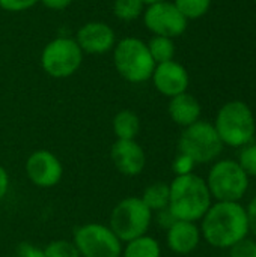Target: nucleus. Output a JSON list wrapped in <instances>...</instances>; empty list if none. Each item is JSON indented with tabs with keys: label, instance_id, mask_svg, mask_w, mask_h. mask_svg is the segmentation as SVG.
Returning a JSON list of instances; mask_svg holds the SVG:
<instances>
[{
	"label": "nucleus",
	"instance_id": "nucleus-10",
	"mask_svg": "<svg viewBox=\"0 0 256 257\" xmlns=\"http://www.w3.org/2000/svg\"><path fill=\"white\" fill-rule=\"evenodd\" d=\"M143 24L154 36L175 39L181 36L189 26V20L180 12L174 2L163 0L146 5L143 11Z\"/></svg>",
	"mask_w": 256,
	"mask_h": 257
},
{
	"label": "nucleus",
	"instance_id": "nucleus-14",
	"mask_svg": "<svg viewBox=\"0 0 256 257\" xmlns=\"http://www.w3.org/2000/svg\"><path fill=\"white\" fill-rule=\"evenodd\" d=\"M83 53L104 54L113 50L116 44L115 30L104 21H89L83 24L74 38Z\"/></svg>",
	"mask_w": 256,
	"mask_h": 257
},
{
	"label": "nucleus",
	"instance_id": "nucleus-11",
	"mask_svg": "<svg viewBox=\"0 0 256 257\" xmlns=\"http://www.w3.org/2000/svg\"><path fill=\"white\" fill-rule=\"evenodd\" d=\"M24 172L30 184L36 188L48 190L54 188L62 181L63 164L60 158L48 149H36L27 157Z\"/></svg>",
	"mask_w": 256,
	"mask_h": 257
},
{
	"label": "nucleus",
	"instance_id": "nucleus-18",
	"mask_svg": "<svg viewBox=\"0 0 256 257\" xmlns=\"http://www.w3.org/2000/svg\"><path fill=\"white\" fill-rule=\"evenodd\" d=\"M121 257H161V244L146 233L125 242Z\"/></svg>",
	"mask_w": 256,
	"mask_h": 257
},
{
	"label": "nucleus",
	"instance_id": "nucleus-32",
	"mask_svg": "<svg viewBox=\"0 0 256 257\" xmlns=\"http://www.w3.org/2000/svg\"><path fill=\"white\" fill-rule=\"evenodd\" d=\"M39 2L51 11H63L72 3V0H39Z\"/></svg>",
	"mask_w": 256,
	"mask_h": 257
},
{
	"label": "nucleus",
	"instance_id": "nucleus-2",
	"mask_svg": "<svg viewBox=\"0 0 256 257\" xmlns=\"http://www.w3.org/2000/svg\"><path fill=\"white\" fill-rule=\"evenodd\" d=\"M213 205V197L204 178L196 173L175 176L169 184L170 214L181 221L198 223Z\"/></svg>",
	"mask_w": 256,
	"mask_h": 257
},
{
	"label": "nucleus",
	"instance_id": "nucleus-33",
	"mask_svg": "<svg viewBox=\"0 0 256 257\" xmlns=\"http://www.w3.org/2000/svg\"><path fill=\"white\" fill-rule=\"evenodd\" d=\"M145 5H152V3H157V2H163V0H142Z\"/></svg>",
	"mask_w": 256,
	"mask_h": 257
},
{
	"label": "nucleus",
	"instance_id": "nucleus-4",
	"mask_svg": "<svg viewBox=\"0 0 256 257\" xmlns=\"http://www.w3.org/2000/svg\"><path fill=\"white\" fill-rule=\"evenodd\" d=\"M154 221V212L143 203L140 196L121 199L109 217V227L125 244L134 238L146 235Z\"/></svg>",
	"mask_w": 256,
	"mask_h": 257
},
{
	"label": "nucleus",
	"instance_id": "nucleus-16",
	"mask_svg": "<svg viewBox=\"0 0 256 257\" xmlns=\"http://www.w3.org/2000/svg\"><path fill=\"white\" fill-rule=\"evenodd\" d=\"M167 113L174 123L181 128H187L195 122L201 120L202 105L196 96L189 92H184L174 98H169Z\"/></svg>",
	"mask_w": 256,
	"mask_h": 257
},
{
	"label": "nucleus",
	"instance_id": "nucleus-3",
	"mask_svg": "<svg viewBox=\"0 0 256 257\" xmlns=\"http://www.w3.org/2000/svg\"><path fill=\"white\" fill-rule=\"evenodd\" d=\"M214 128L225 146L244 148L256 134V119L249 104L240 99L229 101L217 111Z\"/></svg>",
	"mask_w": 256,
	"mask_h": 257
},
{
	"label": "nucleus",
	"instance_id": "nucleus-19",
	"mask_svg": "<svg viewBox=\"0 0 256 257\" xmlns=\"http://www.w3.org/2000/svg\"><path fill=\"white\" fill-rule=\"evenodd\" d=\"M140 199L154 214L166 209L169 206V184L163 181L149 184L143 190Z\"/></svg>",
	"mask_w": 256,
	"mask_h": 257
},
{
	"label": "nucleus",
	"instance_id": "nucleus-6",
	"mask_svg": "<svg viewBox=\"0 0 256 257\" xmlns=\"http://www.w3.org/2000/svg\"><path fill=\"white\" fill-rule=\"evenodd\" d=\"M205 182L213 200L240 202L249 190L250 178L244 173L237 160L226 158L211 166Z\"/></svg>",
	"mask_w": 256,
	"mask_h": 257
},
{
	"label": "nucleus",
	"instance_id": "nucleus-26",
	"mask_svg": "<svg viewBox=\"0 0 256 257\" xmlns=\"http://www.w3.org/2000/svg\"><path fill=\"white\" fill-rule=\"evenodd\" d=\"M195 167H196L195 161L190 157H187V155H184L181 152H178V155L172 161V170H174L175 176L190 175V173H193Z\"/></svg>",
	"mask_w": 256,
	"mask_h": 257
},
{
	"label": "nucleus",
	"instance_id": "nucleus-15",
	"mask_svg": "<svg viewBox=\"0 0 256 257\" xmlns=\"http://www.w3.org/2000/svg\"><path fill=\"white\" fill-rule=\"evenodd\" d=\"M201 241V229L193 221L177 220L166 230V245L172 253L178 256H187L193 253L199 247Z\"/></svg>",
	"mask_w": 256,
	"mask_h": 257
},
{
	"label": "nucleus",
	"instance_id": "nucleus-8",
	"mask_svg": "<svg viewBox=\"0 0 256 257\" xmlns=\"http://www.w3.org/2000/svg\"><path fill=\"white\" fill-rule=\"evenodd\" d=\"M71 241L81 257H121L124 247L109 224L95 221L75 227Z\"/></svg>",
	"mask_w": 256,
	"mask_h": 257
},
{
	"label": "nucleus",
	"instance_id": "nucleus-7",
	"mask_svg": "<svg viewBox=\"0 0 256 257\" xmlns=\"http://www.w3.org/2000/svg\"><path fill=\"white\" fill-rule=\"evenodd\" d=\"M225 145L222 143L214 125L207 120H198L183 128L178 139V152L190 157L195 164H210L216 161Z\"/></svg>",
	"mask_w": 256,
	"mask_h": 257
},
{
	"label": "nucleus",
	"instance_id": "nucleus-31",
	"mask_svg": "<svg viewBox=\"0 0 256 257\" xmlns=\"http://www.w3.org/2000/svg\"><path fill=\"white\" fill-rule=\"evenodd\" d=\"M246 211H247V220H249V232L256 238V196L249 202Z\"/></svg>",
	"mask_w": 256,
	"mask_h": 257
},
{
	"label": "nucleus",
	"instance_id": "nucleus-22",
	"mask_svg": "<svg viewBox=\"0 0 256 257\" xmlns=\"http://www.w3.org/2000/svg\"><path fill=\"white\" fill-rule=\"evenodd\" d=\"M174 3L180 9V12L190 21L204 17L210 11L213 0H174Z\"/></svg>",
	"mask_w": 256,
	"mask_h": 257
},
{
	"label": "nucleus",
	"instance_id": "nucleus-24",
	"mask_svg": "<svg viewBox=\"0 0 256 257\" xmlns=\"http://www.w3.org/2000/svg\"><path fill=\"white\" fill-rule=\"evenodd\" d=\"M238 164L249 178H256V145H247L241 148L238 155Z\"/></svg>",
	"mask_w": 256,
	"mask_h": 257
},
{
	"label": "nucleus",
	"instance_id": "nucleus-5",
	"mask_svg": "<svg viewBox=\"0 0 256 257\" xmlns=\"http://www.w3.org/2000/svg\"><path fill=\"white\" fill-rule=\"evenodd\" d=\"M113 63L118 74L128 83L140 84L151 80L155 68L145 41L127 36L113 47Z\"/></svg>",
	"mask_w": 256,
	"mask_h": 257
},
{
	"label": "nucleus",
	"instance_id": "nucleus-28",
	"mask_svg": "<svg viewBox=\"0 0 256 257\" xmlns=\"http://www.w3.org/2000/svg\"><path fill=\"white\" fill-rule=\"evenodd\" d=\"M14 257H45V254L44 248H39L32 242H21L17 245Z\"/></svg>",
	"mask_w": 256,
	"mask_h": 257
},
{
	"label": "nucleus",
	"instance_id": "nucleus-25",
	"mask_svg": "<svg viewBox=\"0 0 256 257\" xmlns=\"http://www.w3.org/2000/svg\"><path fill=\"white\" fill-rule=\"evenodd\" d=\"M229 257H256V241L244 238L229 248Z\"/></svg>",
	"mask_w": 256,
	"mask_h": 257
},
{
	"label": "nucleus",
	"instance_id": "nucleus-23",
	"mask_svg": "<svg viewBox=\"0 0 256 257\" xmlns=\"http://www.w3.org/2000/svg\"><path fill=\"white\" fill-rule=\"evenodd\" d=\"M45 257H81L77 247L69 239H54L44 247Z\"/></svg>",
	"mask_w": 256,
	"mask_h": 257
},
{
	"label": "nucleus",
	"instance_id": "nucleus-1",
	"mask_svg": "<svg viewBox=\"0 0 256 257\" xmlns=\"http://www.w3.org/2000/svg\"><path fill=\"white\" fill-rule=\"evenodd\" d=\"M199 229L208 245L229 250L250 233L247 211L240 202H216L202 217Z\"/></svg>",
	"mask_w": 256,
	"mask_h": 257
},
{
	"label": "nucleus",
	"instance_id": "nucleus-17",
	"mask_svg": "<svg viewBox=\"0 0 256 257\" xmlns=\"http://www.w3.org/2000/svg\"><path fill=\"white\" fill-rule=\"evenodd\" d=\"M112 128L116 140H136L140 133V119L136 111L124 108L113 116Z\"/></svg>",
	"mask_w": 256,
	"mask_h": 257
},
{
	"label": "nucleus",
	"instance_id": "nucleus-21",
	"mask_svg": "<svg viewBox=\"0 0 256 257\" xmlns=\"http://www.w3.org/2000/svg\"><path fill=\"white\" fill-rule=\"evenodd\" d=\"M145 3L142 0H115L113 2V14L121 21H133L137 20L143 11Z\"/></svg>",
	"mask_w": 256,
	"mask_h": 257
},
{
	"label": "nucleus",
	"instance_id": "nucleus-12",
	"mask_svg": "<svg viewBox=\"0 0 256 257\" xmlns=\"http://www.w3.org/2000/svg\"><path fill=\"white\" fill-rule=\"evenodd\" d=\"M110 160L115 169L127 178L140 176L146 167V152L137 140H115Z\"/></svg>",
	"mask_w": 256,
	"mask_h": 257
},
{
	"label": "nucleus",
	"instance_id": "nucleus-9",
	"mask_svg": "<svg viewBox=\"0 0 256 257\" xmlns=\"http://www.w3.org/2000/svg\"><path fill=\"white\" fill-rule=\"evenodd\" d=\"M83 51L77 41L69 36H59L50 41L41 53V66L53 78L74 75L83 62Z\"/></svg>",
	"mask_w": 256,
	"mask_h": 257
},
{
	"label": "nucleus",
	"instance_id": "nucleus-13",
	"mask_svg": "<svg viewBox=\"0 0 256 257\" xmlns=\"http://www.w3.org/2000/svg\"><path fill=\"white\" fill-rule=\"evenodd\" d=\"M151 80L157 92L167 98H174L180 93L187 92L190 84V75L186 66L177 60L155 65Z\"/></svg>",
	"mask_w": 256,
	"mask_h": 257
},
{
	"label": "nucleus",
	"instance_id": "nucleus-20",
	"mask_svg": "<svg viewBox=\"0 0 256 257\" xmlns=\"http://www.w3.org/2000/svg\"><path fill=\"white\" fill-rule=\"evenodd\" d=\"M146 45H148L149 54H151L152 60L155 62V65L174 60V57H175V44H174V39H170V38L152 36L146 42Z\"/></svg>",
	"mask_w": 256,
	"mask_h": 257
},
{
	"label": "nucleus",
	"instance_id": "nucleus-29",
	"mask_svg": "<svg viewBox=\"0 0 256 257\" xmlns=\"http://www.w3.org/2000/svg\"><path fill=\"white\" fill-rule=\"evenodd\" d=\"M155 220H157V223L160 224V227H163L164 230H167V229L177 221V218L170 214V211H169L167 208L163 209V211L155 212Z\"/></svg>",
	"mask_w": 256,
	"mask_h": 257
},
{
	"label": "nucleus",
	"instance_id": "nucleus-27",
	"mask_svg": "<svg viewBox=\"0 0 256 257\" xmlns=\"http://www.w3.org/2000/svg\"><path fill=\"white\" fill-rule=\"evenodd\" d=\"M39 0H0V8L6 12H23L33 8Z\"/></svg>",
	"mask_w": 256,
	"mask_h": 257
},
{
	"label": "nucleus",
	"instance_id": "nucleus-34",
	"mask_svg": "<svg viewBox=\"0 0 256 257\" xmlns=\"http://www.w3.org/2000/svg\"><path fill=\"white\" fill-rule=\"evenodd\" d=\"M255 3H256V0H255Z\"/></svg>",
	"mask_w": 256,
	"mask_h": 257
},
{
	"label": "nucleus",
	"instance_id": "nucleus-30",
	"mask_svg": "<svg viewBox=\"0 0 256 257\" xmlns=\"http://www.w3.org/2000/svg\"><path fill=\"white\" fill-rule=\"evenodd\" d=\"M11 187V178H9V172L6 170L5 166L0 164V202L6 197L8 191Z\"/></svg>",
	"mask_w": 256,
	"mask_h": 257
}]
</instances>
